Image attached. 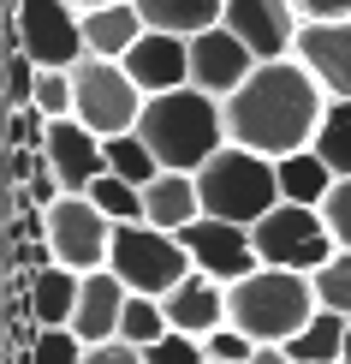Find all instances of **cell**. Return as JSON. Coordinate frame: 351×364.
<instances>
[{"label": "cell", "instance_id": "cell-1", "mask_svg": "<svg viewBox=\"0 0 351 364\" xmlns=\"http://www.w3.org/2000/svg\"><path fill=\"white\" fill-rule=\"evenodd\" d=\"M328 102L333 96L322 90V78H316L298 54L262 60V66L221 102L226 108V138L280 161V156H292V149L316 144V126H322Z\"/></svg>", "mask_w": 351, "mask_h": 364}, {"label": "cell", "instance_id": "cell-2", "mask_svg": "<svg viewBox=\"0 0 351 364\" xmlns=\"http://www.w3.org/2000/svg\"><path fill=\"white\" fill-rule=\"evenodd\" d=\"M143 144L161 156V168H179V173H196L215 149H226V108L221 96L196 84H179V90H161V96L143 102V119H137Z\"/></svg>", "mask_w": 351, "mask_h": 364}, {"label": "cell", "instance_id": "cell-3", "mask_svg": "<svg viewBox=\"0 0 351 364\" xmlns=\"http://www.w3.org/2000/svg\"><path fill=\"white\" fill-rule=\"evenodd\" d=\"M316 311H322V299H316V281L303 269L262 263L226 287V323H238L256 346H286Z\"/></svg>", "mask_w": 351, "mask_h": 364}, {"label": "cell", "instance_id": "cell-4", "mask_svg": "<svg viewBox=\"0 0 351 364\" xmlns=\"http://www.w3.org/2000/svg\"><path fill=\"white\" fill-rule=\"evenodd\" d=\"M196 191H203V215H226V221L256 227L280 203V173H274V156H262V149L226 144L196 168Z\"/></svg>", "mask_w": 351, "mask_h": 364}, {"label": "cell", "instance_id": "cell-5", "mask_svg": "<svg viewBox=\"0 0 351 364\" xmlns=\"http://www.w3.org/2000/svg\"><path fill=\"white\" fill-rule=\"evenodd\" d=\"M108 269L131 287V293L167 299L196 263H191V251H185V239H179V233H167V227H155V221H119L113 227Z\"/></svg>", "mask_w": 351, "mask_h": 364}, {"label": "cell", "instance_id": "cell-6", "mask_svg": "<svg viewBox=\"0 0 351 364\" xmlns=\"http://www.w3.org/2000/svg\"><path fill=\"white\" fill-rule=\"evenodd\" d=\"M72 78H78V119L89 132H101V138H119V132H137V119H143V90L137 78L126 72V60H101V54H84L78 66H72Z\"/></svg>", "mask_w": 351, "mask_h": 364}, {"label": "cell", "instance_id": "cell-7", "mask_svg": "<svg viewBox=\"0 0 351 364\" xmlns=\"http://www.w3.org/2000/svg\"><path fill=\"white\" fill-rule=\"evenodd\" d=\"M250 233H256V257H262V263L303 269V275H316V269L340 251V239L328 233L322 209H310V203H274Z\"/></svg>", "mask_w": 351, "mask_h": 364}, {"label": "cell", "instance_id": "cell-8", "mask_svg": "<svg viewBox=\"0 0 351 364\" xmlns=\"http://www.w3.org/2000/svg\"><path fill=\"white\" fill-rule=\"evenodd\" d=\"M12 42L36 66H78L89 54L84 6H72V0H12Z\"/></svg>", "mask_w": 351, "mask_h": 364}, {"label": "cell", "instance_id": "cell-9", "mask_svg": "<svg viewBox=\"0 0 351 364\" xmlns=\"http://www.w3.org/2000/svg\"><path fill=\"white\" fill-rule=\"evenodd\" d=\"M113 227H119V221L101 215L89 191H66V197L48 209V245H54V257H60L66 269L89 275V269L108 263V251H113Z\"/></svg>", "mask_w": 351, "mask_h": 364}, {"label": "cell", "instance_id": "cell-10", "mask_svg": "<svg viewBox=\"0 0 351 364\" xmlns=\"http://www.w3.org/2000/svg\"><path fill=\"white\" fill-rule=\"evenodd\" d=\"M179 239H185L191 263L203 269V275L215 281H244L250 269H262V257H256V233L244 221H226V215H196L191 227H179Z\"/></svg>", "mask_w": 351, "mask_h": 364}, {"label": "cell", "instance_id": "cell-11", "mask_svg": "<svg viewBox=\"0 0 351 364\" xmlns=\"http://www.w3.org/2000/svg\"><path fill=\"white\" fill-rule=\"evenodd\" d=\"M256 66H262V60L250 54V42H244L233 24H208V30L191 36V84L208 90V96H221V102L233 96Z\"/></svg>", "mask_w": 351, "mask_h": 364}, {"label": "cell", "instance_id": "cell-12", "mask_svg": "<svg viewBox=\"0 0 351 364\" xmlns=\"http://www.w3.org/2000/svg\"><path fill=\"white\" fill-rule=\"evenodd\" d=\"M221 24H233L244 42H250V54L256 60H286L298 48V6L292 0H226V18Z\"/></svg>", "mask_w": 351, "mask_h": 364}, {"label": "cell", "instance_id": "cell-13", "mask_svg": "<svg viewBox=\"0 0 351 364\" xmlns=\"http://www.w3.org/2000/svg\"><path fill=\"white\" fill-rule=\"evenodd\" d=\"M48 168L66 179V191H89L101 173H108V149H101V132H89L78 114L72 119H54L48 126V144H42Z\"/></svg>", "mask_w": 351, "mask_h": 364}, {"label": "cell", "instance_id": "cell-14", "mask_svg": "<svg viewBox=\"0 0 351 364\" xmlns=\"http://www.w3.org/2000/svg\"><path fill=\"white\" fill-rule=\"evenodd\" d=\"M126 72L137 78L143 96H161V90L191 84V36H173V30H143L126 54Z\"/></svg>", "mask_w": 351, "mask_h": 364}, {"label": "cell", "instance_id": "cell-15", "mask_svg": "<svg viewBox=\"0 0 351 364\" xmlns=\"http://www.w3.org/2000/svg\"><path fill=\"white\" fill-rule=\"evenodd\" d=\"M292 54L316 72V78H322V90H328V96H351V18L303 24Z\"/></svg>", "mask_w": 351, "mask_h": 364}, {"label": "cell", "instance_id": "cell-16", "mask_svg": "<svg viewBox=\"0 0 351 364\" xmlns=\"http://www.w3.org/2000/svg\"><path fill=\"white\" fill-rule=\"evenodd\" d=\"M126 299H131V287L113 275L108 263L101 269H89L84 275V293H78V311H72V328L96 346V341H119V316H126Z\"/></svg>", "mask_w": 351, "mask_h": 364}, {"label": "cell", "instance_id": "cell-17", "mask_svg": "<svg viewBox=\"0 0 351 364\" xmlns=\"http://www.w3.org/2000/svg\"><path fill=\"white\" fill-rule=\"evenodd\" d=\"M161 305H167V323H173V328H185V335L203 341V335H215V328L226 323V281L203 275V269H191V275L179 281Z\"/></svg>", "mask_w": 351, "mask_h": 364}, {"label": "cell", "instance_id": "cell-18", "mask_svg": "<svg viewBox=\"0 0 351 364\" xmlns=\"http://www.w3.org/2000/svg\"><path fill=\"white\" fill-rule=\"evenodd\" d=\"M196 215H203V191H196V173L161 168V173L143 186V221L167 227V233H179V227H191Z\"/></svg>", "mask_w": 351, "mask_h": 364}, {"label": "cell", "instance_id": "cell-19", "mask_svg": "<svg viewBox=\"0 0 351 364\" xmlns=\"http://www.w3.org/2000/svg\"><path fill=\"white\" fill-rule=\"evenodd\" d=\"M143 30H149V18L137 12V0H108V6L84 12V42H89V54H101V60H126Z\"/></svg>", "mask_w": 351, "mask_h": 364}, {"label": "cell", "instance_id": "cell-20", "mask_svg": "<svg viewBox=\"0 0 351 364\" xmlns=\"http://www.w3.org/2000/svg\"><path fill=\"white\" fill-rule=\"evenodd\" d=\"M30 287V311H36L42 328H72V311H78V293H84V275L66 263H48L24 281Z\"/></svg>", "mask_w": 351, "mask_h": 364}, {"label": "cell", "instance_id": "cell-21", "mask_svg": "<svg viewBox=\"0 0 351 364\" xmlns=\"http://www.w3.org/2000/svg\"><path fill=\"white\" fill-rule=\"evenodd\" d=\"M274 173H280V203H310V209H322V197L333 191V179H340L322 156H316V144L280 156V161H274Z\"/></svg>", "mask_w": 351, "mask_h": 364}, {"label": "cell", "instance_id": "cell-22", "mask_svg": "<svg viewBox=\"0 0 351 364\" xmlns=\"http://www.w3.org/2000/svg\"><path fill=\"white\" fill-rule=\"evenodd\" d=\"M345 323H351L345 311H328V305H322L292 341H286L292 364H345Z\"/></svg>", "mask_w": 351, "mask_h": 364}, {"label": "cell", "instance_id": "cell-23", "mask_svg": "<svg viewBox=\"0 0 351 364\" xmlns=\"http://www.w3.org/2000/svg\"><path fill=\"white\" fill-rule=\"evenodd\" d=\"M149 30H173V36H196V30L226 18V0H137Z\"/></svg>", "mask_w": 351, "mask_h": 364}, {"label": "cell", "instance_id": "cell-24", "mask_svg": "<svg viewBox=\"0 0 351 364\" xmlns=\"http://www.w3.org/2000/svg\"><path fill=\"white\" fill-rule=\"evenodd\" d=\"M316 156H322L340 179L351 173V96H333L328 102L322 126H316Z\"/></svg>", "mask_w": 351, "mask_h": 364}, {"label": "cell", "instance_id": "cell-25", "mask_svg": "<svg viewBox=\"0 0 351 364\" xmlns=\"http://www.w3.org/2000/svg\"><path fill=\"white\" fill-rule=\"evenodd\" d=\"M101 149H108V168L119 179H131V186H149V179L161 173V156L143 144V132H119V138H101Z\"/></svg>", "mask_w": 351, "mask_h": 364}, {"label": "cell", "instance_id": "cell-26", "mask_svg": "<svg viewBox=\"0 0 351 364\" xmlns=\"http://www.w3.org/2000/svg\"><path fill=\"white\" fill-rule=\"evenodd\" d=\"M167 305L155 293H131L126 299V316H119V341H131V346H149V341H161L167 335Z\"/></svg>", "mask_w": 351, "mask_h": 364}, {"label": "cell", "instance_id": "cell-27", "mask_svg": "<svg viewBox=\"0 0 351 364\" xmlns=\"http://www.w3.org/2000/svg\"><path fill=\"white\" fill-rule=\"evenodd\" d=\"M89 197H96V209H101V215H113V221H143V186L119 179L113 168L89 186Z\"/></svg>", "mask_w": 351, "mask_h": 364}, {"label": "cell", "instance_id": "cell-28", "mask_svg": "<svg viewBox=\"0 0 351 364\" xmlns=\"http://www.w3.org/2000/svg\"><path fill=\"white\" fill-rule=\"evenodd\" d=\"M310 281H316V299H322L328 311H345L351 316V251H333Z\"/></svg>", "mask_w": 351, "mask_h": 364}, {"label": "cell", "instance_id": "cell-29", "mask_svg": "<svg viewBox=\"0 0 351 364\" xmlns=\"http://www.w3.org/2000/svg\"><path fill=\"white\" fill-rule=\"evenodd\" d=\"M89 358V341L78 328H42V341L30 346V364H84Z\"/></svg>", "mask_w": 351, "mask_h": 364}, {"label": "cell", "instance_id": "cell-30", "mask_svg": "<svg viewBox=\"0 0 351 364\" xmlns=\"http://www.w3.org/2000/svg\"><path fill=\"white\" fill-rule=\"evenodd\" d=\"M203 358H208V346L196 335H185V328H167L161 341L143 346V364H203Z\"/></svg>", "mask_w": 351, "mask_h": 364}, {"label": "cell", "instance_id": "cell-31", "mask_svg": "<svg viewBox=\"0 0 351 364\" xmlns=\"http://www.w3.org/2000/svg\"><path fill=\"white\" fill-rule=\"evenodd\" d=\"M36 78H42V66L12 42L6 48V108H30L36 102Z\"/></svg>", "mask_w": 351, "mask_h": 364}, {"label": "cell", "instance_id": "cell-32", "mask_svg": "<svg viewBox=\"0 0 351 364\" xmlns=\"http://www.w3.org/2000/svg\"><path fill=\"white\" fill-rule=\"evenodd\" d=\"M48 126L54 119L30 102V108H6V149H42L48 144Z\"/></svg>", "mask_w": 351, "mask_h": 364}, {"label": "cell", "instance_id": "cell-33", "mask_svg": "<svg viewBox=\"0 0 351 364\" xmlns=\"http://www.w3.org/2000/svg\"><path fill=\"white\" fill-rule=\"evenodd\" d=\"M322 221H328V233L340 239V251H351V173L333 179V191L322 197Z\"/></svg>", "mask_w": 351, "mask_h": 364}, {"label": "cell", "instance_id": "cell-34", "mask_svg": "<svg viewBox=\"0 0 351 364\" xmlns=\"http://www.w3.org/2000/svg\"><path fill=\"white\" fill-rule=\"evenodd\" d=\"M203 346H208V358H233V364H250V353H256V341L238 323H221L215 335H203Z\"/></svg>", "mask_w": 351, "mask_h": 364}, {"label": "cell", "instance_id": "cell-35", "mask_svg": "<svg viewBox=\"0 0 351 364\" xmlns=\"http://www.w3.org/2000/svg\"><path fill=\"white\" fill-rule=\"evenodd\" d=\"M24 191H30V197H36V203H42V209H54V203H60V197H66V179H60V173L48 168V161H42V168H36V173H30V186H24Z\"/></svg>", "mask_w": 351, "mask_h": 364}, {"label": "cell", "instance_id": "cell-36", "mask_svg": "<svg viewBox=\"0 0 351 364\" xmlns=\"http://www.w3.org/2000/svg\"><path fill=\"white\" fill-rule=\"evenodd\" d=\"M84 364H143V346H131V341H96Z\"/></svg>", "mask_w": 351, "mask_h": 364}, {"label": "cell", "instance_id": "cell-37", "mask_svg": "<svg viewBox=\"0 0 351 364\" xmlns=\"http://www.w3.org/2000/svg\"><path fill=\"white\" fill-rule=\"evenodd\" d=\"M303 24H322V18H351V0H292Z\"/></svg>", "mask_w": 351, "mask_h": 364}, {"label": "cell", "instance_id": "cell-38", "mask_svg": "<svg viewBox=\"0 0 351 364\" xmlns=\"http://www.w3.org/2000/svg\"><path fill=\"white\" fill-rule=\"evenodd\" d=\"M42 161H48L42 149H6V179L12 186H30V173H36Z\"/></svg>", "mask_w": 351, "mask_h": 364}, {"label": "cell", "instance_id": "cell-39", "mask_svg": "<svg viewBox=\"0 0 351 364\" xmlns=\"http://www.w3.org/2000/svg\"><path fill=\"white\" fill-rule=\"evenodd\" d=\"M250 364H292V353H286V346H256Z\"/></svg>", "mask_w": 351, "mask_h": 364}, {"label": "cell", "instance_id": "cell-40", "mask_svg": "<svg viewBox=\"0 0 351 364\" xmlns=\"http://www.w3.org/2000/svg\"><path fill=\"white\" fill-rule=\"evenodd\" d=\"M72 6H84V12H89V6H108V0H72Z\"/></svg>", "mask_w": 351, "mask_h": 364}, {"label": "cell", "instance_id": "cell-41", "mask_svg": "<svg viewBox=\"0 0 351 364\" xmlns=\"http://www.w3.org/2000/svg\"><path fill=\"white\" fill-rule=\"evenodd\" d=\"M345 364H351V323H345Z\"/></svg>", "mask_w": 351, "mask_h": 364}, {"label": "cell", "instance_id": "cell-42", "mask_svg": "<svg viewBox=\"0 0 351 364\" xmlns=\"http://www.w3.org/2000/svg\"><path fill=\"white\" fill-rule=\"evenodd\" d=\"M203 364H233V358H203Z\"/></svg>", "mask_w": 351, "mask_h": 364}]
</instances>
